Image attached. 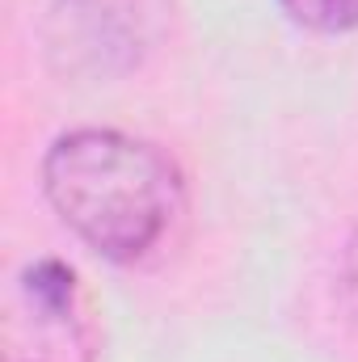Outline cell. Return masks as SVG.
Here are the masks:
<instances>
[{
    "label": "cell",
    "instance_id": "cell-1",
    "mask_svg": "<svg viewBox=\"0 0 358 362\" xmlns=\"http://www.w3.org/2000/svg\"><path fill=\"white\" fill-rule=\"evenodd\" d=\"M42 194L64 228L114 266L156 257L185 215L178 160L114 127L55 135L42 156Z\"/></svg>",
    "mask_w": 358,
    "mask_h": 362
},
{
    "label": "cell",
    "instance_id": "cell-2",
    "mask_svg": "<svg viewBox=\"0 0 358 362\" xmlns=\"http://www.w3.org/2000/svg\"><path fill=\"white\" fill-rule=\"evenodd\" d=\"M4 362H97L101 320L81 274L59 257H34L8 282Z\"/></svg>",
    "mask_w": 358,
    "mask_h": 362
},
{
    "label": "cell",
    "instance_id": "cell-3",
    "mask_svg": "<svg viewBox=\"0 0 358 362\" xmlns=\"http://www.w3.org/2000/svg\"><path fill=\"white\" fill-rule=\"evenodd\" d=\"M282 13L312 34H350L358 30V0H278Z\"/></svg>",
    "mask_w": 358,
    "mask_h": 362
},
{
    "label": "cell",
    "instance_id": "cell-4",
    "mask_svg": "<svg viewBox=\"0 0 358 362\" xmlns=\"http://www.w3.org/2000/svg\"><path fill=\"white\" fill-rule=\"evenodd\" d=\"M337 291H342V303H346V312L358 320V228H354V236L346 240V253H342Z\"/></svg>",
    "mask_w": 358,
    "mask_h": 362
}]
</instances>
